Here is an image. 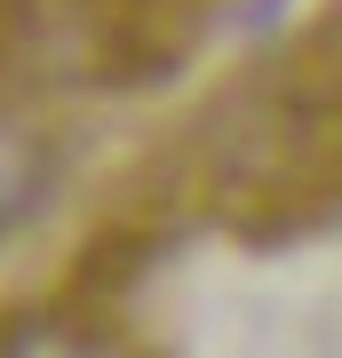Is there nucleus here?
<instances>
[{
	"mask_svg": "<svg viewBox=\"0 0 342 358\" xmlns=\"http://www.w3.org/2000/svg\"><path fill=\"white\" fill-rule=\"evenodd\" d=\"M40 176H48L40 143H32L24 128H8V120H0V231H8V223L40 199Z\"/></svg>",
	"mask_w": 342,
	"mask_h": 358,
	"instance_id": "1",
	"label": "nucleus"
},
{
	"mask_svg": "<svg viewBox=\"0 0 342 358\" xmlns=\"http://www.w3.org/2000/svg\"><path fill=\"white\" fill-rule=\"evenodd\" d=\"M0 358H104V343H96V334H80V327L32 319V327L0 334Z\"/></svg>",
	"mask_w": 342,
	"mask_h": 358,
	"instance_id": "2",
	"label": "nucleus"
}]
</instances>
